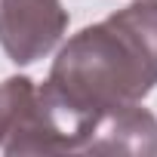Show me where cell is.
<instances>
[{
  "label": "cell",
  "mask_w": 157,
  "mask_h": 157,
  "mask_svg": "<svg viewBox=\"0 0 157 157\" xmlns=\"http://www.w3.org/2000/svg\"><path fill=\"white\" fill-rule=\"evenodd\" d=\"M157 86V0H132L99 25L77 31L40 86L68 151H80V123L99 111L142 102Z\"/></svg>",
  "instance_id": "1"
},
{
  "label": "cell",
  "mask_w": 157,
  "mask_h": 157,
  "mask_svg": "<svg viewBox=\"0 0 157 157\" xmlns=\"http://www.w3.org/2000/svg\"><path fill=\"white\" fill-rule=\"evenodd\" d=\"M0 151L3 154H68L62 123L31 77L0 83Z\"/></svg>",
  "instance_id": "2"
},
{
  "label": "cell",
  "mask_w": 157,
  "mask_h": 157,
  "mask_svg": "<svg viewBox=\"0 0 157 157\" xmlns=\"http://www.w3.org/2000/svg\"><path fill=\"white\" fill-rule=\"evenodd\" d=\"M68 28L62 0H0V46L16 65L49 56Z\"/></svg>",
  "instance_id": "3"
},
{
  "label": "cell",
  "mask_w": 157,
  "mask_h": 157,
  "mask_svg": "<svg viewBox=\"0 0 157 157\" xmlns=\"http://www.w3.org/2000/svg\"><path fill=\"white\" fill-rule=\"evenodd\" d=\"M80 151L157 154V117L142 102L99 111L80 126Z\"/></svg>",
  "instance_id": "4"
}]
</instances>
